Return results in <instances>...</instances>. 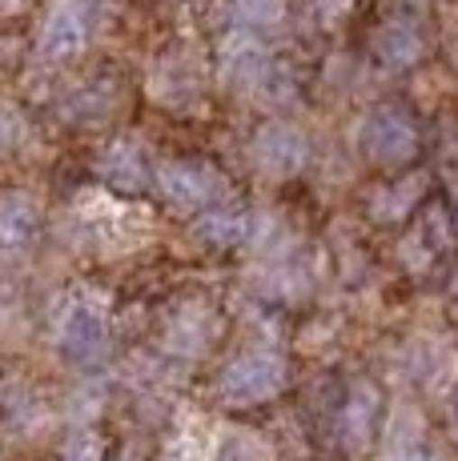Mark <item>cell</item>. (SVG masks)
<instances>
[{
    "label": "cell",
    "mask_w": 458,
    "mask_h": 461,
    "mask_svg": "<svg viewBox=\"0 0 458 461\" xmlns=\"http://www.w3.org/2000/svg\"><path fill=\"white\" fill-rule=\"evenodd\" d=\"M422 44H418V32L407 29V24H386L382 32H378V57L386 60V65L402 68L410 65V60H418Z\"/></svg>",
    "instance_id": "obj_5"
},
{
    "label": "cell",
    "mask_w": 458,
    "mask_h": 461,
    "mask_svg": "<svg viewBox=\"0 0 458 461\" xmlns=\"http://www.w3.org/2000/svg\"><path fill=\"white\" fill-rule=\"evenodd\" d=\"M237 16L250 29H270L286 16V0H237Z\"/></svg>",
    "instance_id": "obj_7"
},
{
    "label": "cell",
    "mask_w": 458,
    "mask_h": 461,
    "mask_svg": "<svg viewBox=\"0 0 458 461\" xmlns=\"http://www.w3.org/2000/svg\"><path fill=\"white\" fill-rule=\"evenodd\" d=\"M310 5L318 8L322 16H342V13H346V8H350V5H354V0H310Z\"/></svg>",
    "instance_id": "obj_8"
},
{
    "label": "cell",
    "mask_w": 458,
    "mask_h": 461,
    "mask_svg": "<svg viewBox=\"0 0 458 461\" xmlns=\"http://www.w3.org/2000/svg\"><path fill=\"white\" fill-rule=\"evenodd\" d=\"M217 176L209 168H197V165H169L161 168V185L173 201H209L217 189Z\"/></svg>",
    "instance_id": "obj_4"
},
{
    "label": "cell",
    "mask_w": 458,
    "mask_h": 461,
    "mask_svg": "<svg viewBox=\"0 0 458 461\" xmlns=\"http://www.w3.org/2000/svg\"><path fill=\"white\" fill-rule=\"evenodd\" d=\"M89 24H93L89 0H57L45 16V29H41V52L45 57H73L89 41Z\"/></svg>",
    "instance_id": "obj_1"
},
{
    "label": "cell",
    "mask_w": 458,
    "mask_h": 461,
    "mask_svg": "<svg viewBox=\"0 0 458 461\" xmlns=\"http://www.w3.org/2000/svg\"><path fill=\"white\" fill-rule=\"evenodd\" d=\"M362 145L378 161H402L414 153V125L398 109H378L362 129Z\"/></svg>",
    "instance_id": "obj_2"
},
{
    "label": "cell",
    "mask_w": 458,
    "mask_h": 461,
    "mask_svg": "<svg viewBox=\"0 0 458 461\" xmlns=\"http://www.w3.org/2000/svg\"><path fill=\"white\" fill-rule=\"evenodd\" d=\"M37 217H32V205L24 197H0V245H21L24 237L32 233Z\"/></svg>",
    "instance_id": "obj_6"
},
{
    "label": "cell",
    "mask_w": 458,
    "mask_h": 461,
    "mask_svg": "<svg viewBox=\"0 0 458 461\" xmlns=\"http://www.w3.org/2000/svg\"><path fill=\"white\" fill-rule=\"evenodd\" d=\"M253 157H258V165L266 173H294L306 161V140L289 125H270L253 140Z\"/></svg>",
    "instance_id": "obj_3"
},
{
    "label": "cell",
    "mask_w": 458,
    "mask_h": 461,
    "mask_svg": "<svg viewBox=\"0 0 458 461\" xmlns=\"http://www.w3.org/2000/svg\"><path fill=\"white\" fill-rule=\"evenodd\" d=\"M13 8H21V0H0V13H13Z\"/></svg>",
    "instance_id": "obj_9"
}]
</instances>
